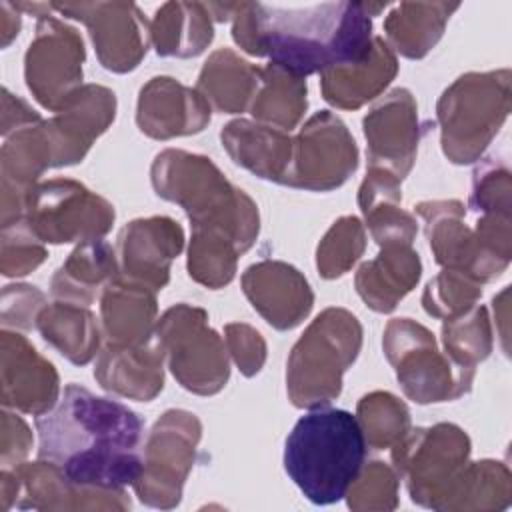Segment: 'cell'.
Masks as SVG:
<instances>
[{
    "instance_id": "6da1fadb",
    "label": "cell",
    "mask_w": 512,
    "mask_h": 512,
    "mask_svg": "<svg viewBox=\"0 0 512 512\" xmlns=\"http://www.w3.org/2000/svg\"><path fill=\"white\" fill-rule=\"evenodd\" d=\"M38 458L82 488L122 490L142 474V418L128 406L68 384L62 400L36 418Z\"/></svg>"
},
{
    "instance_id": "7a4b0ae2",
    "label": "cell",
    "mask_w": 512,
    "mask_h": 512,
    "mask_svg": "<svg viewBox=\"0 0 512 512\" xmlns=\"http://www.w3.org/2000/svg\"><path fill=\"white\" fill-rule=\"evenodd\" d=\"M234 40L250 54L292 74L328 72L362 60L372 48L370 4L324 2L308 6L244 4Z\"/></svg>"
},
{
    "instance_id": "3957f363",
    "label": "cell",
    "mask_w": 512,
    "mask_h": 512,
    "mask_svg": "<svg viewBox=\"0 0 512 512\" xmlns=\"http://www.w3.org/2000/svg\"><path fill=\"white\" fill-rule=\"evenodd\" d=\"M366 460V436L342 408H316L300 416L284 446V470L312 504L342 500Z\"/></svg>"
},
{
    "instance_id": "277c9868",
    "label": "cell",
    "mask_w": 512,
    "mask_h": 512,
    "mask_svg": "<svg viewBox=\"0 0 512 512\" xmlns=\"http://www.w3.org/2000/svg\"><path fill=\"white\" fill-rule=\"evenodd\" d=\"M508 76V70H498L486 96L478 94L480 74L462 76L450 90L444 92L438 106V116L442 122V146L452 162H472L498 132L510 106L498 104L484 108V112H478V108L496 96L510 92Z\"/></svg>"
},
{
    "instance_id": "5b68a950",
    "label": "cell",
    "mask_w": 512,
    "mask_h": 512,
    "mask_svg": "<svg viewBox=\"0 0 512 512\" xmlns=\"http://www.w3.org/2000/svg\"><path fill=\"white\" fill-rule=\"evenodd\" d=\"M66 274V280L54 282L56 296H76L80 290V300L90 302L104 280L114 278V254L106 242L88 240L80 246L72 258L58 270Z\"/></svg>"
}]
</instances>
